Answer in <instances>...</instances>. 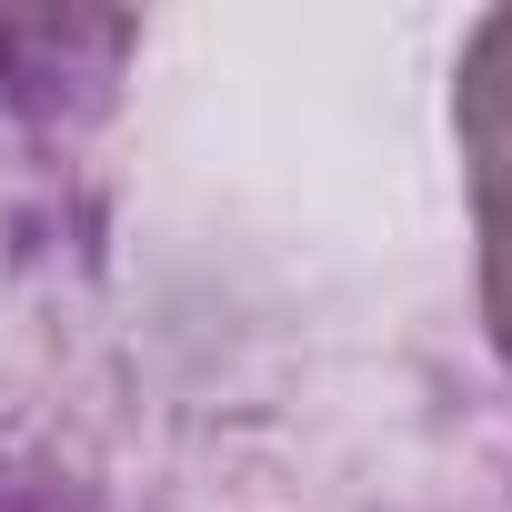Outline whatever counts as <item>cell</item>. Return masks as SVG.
I'll return each instance as SVG.
<instances>
[{
  "instance_id": "cell-1",
  "label": "cell",
  "mask_w": 512,
  "mask_h": 512,
  "mask_svg": "<svg viewBox=\"0 0 512 512\" xmlns=\"http://www.w3.org/2000/svg\"><path fill=\"white\" fill-rule=\"evenodd\" d=\"M452 131L472 171V262H482V332L512 372V11H492L462 41L452 71Z\"/></svg>"
}]
</instances>
